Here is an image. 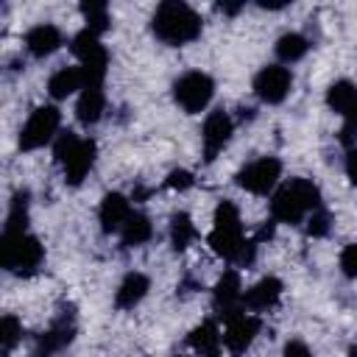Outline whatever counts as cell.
Returning a JSON list of instances; mask_svg holds the SVG:
<instances>
[{
    "label": "cell",
    "mask_w": 357,
    "mask_h": 357,
    "mask_svg": "<svg viewBox=\"0 0 357 357\" xmlns=\"http://www.w3.org/2000/svg\"><path fill=\"white\" fill-rule=\"evenodd\" d=\"M209 248L223 257L226 262H240V265H251L254 254H257V240H245L243 234V218L240 209L231 201H220L215 209V220H212V231L206 237Z\"/></svg>",
    "instance_id": "cell-1"
},
{
    "label": "cell",
    "mask_w": 357,
    "mask_h": 357,
    "mask_svg": "<svg viewBox=\"0 0 357 357\" xmlns=\"http://www.w3.org/2000/svg\"><path fill=\"white\" fill-rule=\"evenodd\" d=\"M201 17L192 6L181 3V0H167L162 6H156L153 17H151V31L159 42L170 45V47H181L190 45L201 36Z\"/></svg>",
    "instance_id": "cell-2"
},
{
    "label": "cell",
    "mask_w": 357,
    "mask_h": 357,
    "mask_svg": "<svg viewBox=\"0 0 357 357\" xmlns=\"http://www.w3.org/2000/svg\"><path fill=\"white\" fill-rule=\"evenodd\" d=\"M315 209H321V190L310 178H290L273 190L271 218L276 223H301Z\"/></svg>",
    "instance_id": "cell-3"
},
{
    "label": "cell",
    "mask_w": 357,
    "mask_h": 357,
    "mask_svg": "<svg viewBox=\"0 0 357 357\" xmlns=\"http://www.w3.org/2000/svg\"><path fill=\"white\" fill-rule=\"evenodd\" d=\"M53 156L61 167L64 184L78 187V184H84V178L95 167L98 145L89 137H78L75 131H61L53 142Z\"/></svg>",
    "instance_id": "cell-4"
},
{
    "label": "cell",
    "mask_w": 357,
    "mask_h": 357,
    "mask_svg": "<svg viewBox=\"0 0 357 357\" xmlns=\"http://www.w3.org/2000/svg\"><path fill=\"white\" fill-rule=\"evenodd\" d=\"M0 262L14 276H31L42 268L45 248L28 231H3V237H0Z\"/></svg>",
    "instance_id": "cell-5"
},
{
    "label": "cell",
    "mask_w": 357,
    "mask_h": 357,
    "mask_svg": "<svg viewBox=\"0 0 357 357\" xmlns=\"http://www.w3.org/2000/svg\"><path fill=\"white\" fill-rule=\"evenodd\" d=\"M59 123H61V112L53 103L36 106L28 114V120L22 123V128H20V139H17L20 151H39V148L56 142Z\"/></svg>",
    "instance_id": "cell-6"
},
{
    "label": "cell",
    "mask_w": 357,
    "mask_h": 357,
    "mask_svg": "<svg viewBox=\"0 0 357 357\" xmlns=\"http://www.w3.org/2000/svg\"><path fill=\"white\" fill-rule=\"evenodd\" d=\"M215 98V81L212 75L201 73V70H190L181 78H176L173 84V100L187 112V114H198L204 112Z\"/></svg>",
    "instance_id": "cell-7"
},
{
    "label": "cell",
    "mask_w": 357,
    "mask_h": 357,
    "mask_svg": "<svg viewBox=\"0 0 357 357\" xmlns=\"http://www.w3.org/2000/svg\"><path fill=\"white\" fill-rule=\"evenodd\" d=\"M282 178V162L276 156H259V159H251L248 165H243L234 176L237 187H243L245 192L251 195H268L276 190Z\"/></svg>",
    "instance_id": "cell-8"
},
{
    "label": "cell",
    "mask_w": 357,
    "mask_h": 357,
    "mask_svg": "<svg viewBox=\"0 0 357 357\" xmlns=\"http://www.w3.org/2000/svg\"><path fill=\"white\" fill-rule=\"evenodd\" d=\"M293 89V73L284 64H268L254 75V95L262 103H282Z\"/></svg>",
    "instance_id": "cell-9"
},
{
    "label": "cell",
    "mask_w": 357,
    "mask_h": 357,
    "mask_svg": "<svg viewBox=\"0 0 357 357\" xmlns=\"http://www.w3.org/2000/svg\"><path fill=\"white\" fill-rule=\"evenodd\" d=\"M231 134H234V120H231V114H229V112H223V109L209 112V114H206V120H204V128H201L204 159H206V162H215V159H218V153L229 145Z\"/></svg>",
    "instance_id": "cell-10"
},
{
    "label": "cell",
    "mask_w": 357,
    "mask_h": 357,
    "mask_svg": "<svg viewBox=\"0 0 357 357\" xmlns=\"http://www.w3.org/2000/svg\"><path fill=\"white\" fill-rule=\"evenodd\" d=\"M262 329V321L254 315V312H237L231 318H226V329H223V346L231 351V354H243L259 335Z\"/></svg>",
    "instance_id": "cell-11"
},
{
    "label": "cell",
    "mask_w": 357,
    "mask_h": 357,
    "mask_svg": "<svg viewBox=\"0 0 357 357\" xmlns=\"http://www.w3.org/2000/svg\"><path fill=\"white\" fill-rule=\"evenodd\" d=\"M243 282H240V273L237 271H223V276L218 279L215 284V307L220 310L223 318H231L237 312H243Z\"/></svg>",
    "instance_id": "cell-12"
},
{
    "label": "cell",
    "mask_w": 357,
    "mask_h": 357,
    "mask_svg": "<svg viewBox=\"0 0 357 357\" xmlns=\"http://www.w3.org/2000/svg\"><path fill=\"white\" fill-rule=\"evenodd\" d=\"M61 45H64V33H61V28L53 25V22H36V25L28 28V33H25V50H28L33 59H47V56H53Z\"/></svg>",
    "instance_id": "cell-13"
},
{
    "label": "cell",
    "mask_w": 357,
    "mask_h": 357,
    "mask_svg": "<svg viewBox=\"0 0 357 357\" xmlns=\"http://www.w3.org/2000/svg\"><path fill=\"white\" fill-rule=\"evenodd\" d=\"M131 201L120 192H106L103 201H100V209H98V220H100V229L106 234H120L123 223L128 220L131 215Z\"/></svg>",
    "instance_id": "cell-14"
},
{
    "label": "cell",
    "mask_w": 357,
    "mask_h": 357,
    "mask_svg": "<svg viewBox=\"0 0 357 357\" xmlns=\"http://www.w3.org/2000/svg\"><path fill=\"white\" fill-rule=\"evenodd\" d=\"M282 282L276 276H262L257 284H251L245 293H243V310H251V312H262V310H271L279 304L282 298Z\"/></svg>",
    "instance_id": "cell-15"
},
{
    "label": "cell",
    "mask_w": 357,
    "mask_h": 357,
    "mask_svg": "<svg viewBox=\"0 0 357 357\" xmlns=\"http://www.w3.org/2000/svg\"><path fill=\"white\" fill-rule=\"evenodd\" d=\"M148 290H151V279L139 271H131L123 276V282L114 290V307L117 310H134L148 296Z\"/></svg>",
    "instance_id": "cell-16"
},
{
    "label": "cell",
    "mask_w": 357,
    "mask_h": 357,
    "mask_svg": "<svg viewBox=\"0 0 357 357\" xmlns=\"http://www.w3.org/2000/svg\"><path fill=\"white\" fill-rule=\"evenodd\" d=\"M106 112V92L103 86H84L75 100V117L81 126H95Z\"/></svg>",
    "instance_id": "cell-17"
},
{
    "label": "cell",
    "mask_w": 357,
    "mask_h": 357,
    "mask_svg": "<svg viewBox=\"0 0 357 357\" xmlns=\"http://www.w3.org/2000/svg\"><path fill=\"white\" fill-rule=\"evenodd\" d=\"M75 335V324L70 315H61L59 321H53V326L47 332H42L39 343H36V357H50L59 349H64Z\"/></svg>",
    "instance_id": "cell-18"
},
{
    "label": "cell",
    "mask_w": 357,
    "mask_h": 357,
    "mask_svg": "<svg viewBox=\"0 0 357 357\" xmlns=\"http://www.w3.org/2000/svg\"><path fill=\"white\" fill-rule=\"evenodd\" d=\"M84 86H86V81H84V73H81L78 64H75V67H59V70L47 78V92H50L53 100H64V98L81 92Z\"/></svg>",
    "instance_id": "cell-19"
},
{
    "label": "cell",
    "mask_w": 357,
    "mask_h": 357,
    "mask_svg": "<svg viewBox=\"0 0 357 357\" xmlns=\"http://www.w3.org/2000/svg\"><path fill=\"white\" fill-rule=\"evenodd\" d=\"M187 343H190V349H192L195 354H201V357H218V351H220V346H223V332L218 329L215 321H204V324H198V326L190 332Z\"/></svg>",
    "instance_id": "cell-20"
},
{
    "label": "cell",
    "mask_w": 357,
    "mask_h": 357,
    "mask_svg": "<svg viewBox=\"0 0 357 357\" xmlns=\"http://www.w3.org/2000/svg\"><path fill=\"white\" fill-rule=\"evenodd\" d=\"M326 106H329L335 114L349 117V114H351V109L357 106V89H354V84H351V81H346V78L335 81V84L326 89Z\"/></svg>",
    "instance_id": "cell-21"
},
{
    "label": "cell",
    "mask_w": 357,
    "mask_h": 357,
    "mask_svg": "<svg viewBox=\"0 0 357 357\" xmlns=\"http://www.w3.org/2000/svg\"><path fill=\"white\" fill-rule=\"evenodd\" d=\"M307 50H310V39H307L304 33L290 31V33H282V36L276 39V56H279L282 64H296V61H301V59L307 56Z\"/></svg>",
    "instance_id": "cell-22"
},
{
    "label": "cell",
    "mask_w": 357,
    "mask_h": 357,
    "mask_svg": "<svg viewBox=\"0 0 357 357\" xmlns=\"http://www.w3.org/2000/svg\"><path fill=\"white\" fill-rule=\"evenodd\" d=\"M151 234H153V226H151V220H148L142 212H131L128 220H126L123 229H120L123 245H142V243L151 240Z\"/></svg>",
    "instance_id": "cell-23"
},
{
    "label": "cell",
    "mask_w": 357,
    "mask_h": 357,
    "mask_svg": "<svg viewBox=\"0 0 357 357\" xmlns=\"http://www.w3.org/2000/svg\"><path fill=\"white\" fill-rule=\"evenodd\" d=\"M195 237H198V229H195L192 218L187 212H176L170 218V245L176 251H184V248H190V243Z\"/></svg>",
    "instance_id": "cell-24"
},
{
    "label": "cell",
    "mask_w": 357,
    "mask_h": 357,
    "mask_svg": "<svg viewBox=\"0 0 357 357\" xmlns=\"http://www.w3.org/2000/svg\"><path fill=\"white\" fill-rule=\"evenodd\" d=\"M81 14H84V28L103 36L109 28H112V14H109V6L106 3H98V0H89V3H81Z\"/></svg>",
    "instance_id": "cell-25"
},
{
    "label": "cell",
    "mask_w": 357,
    "mask_h": 357,
    "mask_svg": "<svg viewBox=\"0 0 357 357\" xmlns=\"http://www.w3.org/2000/svg\"><path fill=\"white\" fill-rule=\"evenodd\" d=\"M28 209H31L28 192H25V190L14 192V198H11V204H8V215H6L3 231H25V229H28Z\"/></svg>",
    "instance_id": "cell-26"
},
{
    "label": "cell",
    "mask_w": 357,
    "mask_h": 357,
    "mask_svg": "<svg viewBox=\"0 0 357 357\" xmlns=\"http://www.w3.org/2000/svg\"><path fill=\"white\" fill-rule=\"evenodd\" d=\"M20 340H22V324L14 315H3V321H0V343H3V351H11Z\"/></svg>",
    "instance_id": "cell-27"
},
{
    "label": "cell",
    "mask_w": 357,
    "mask_h": 357,
    "mask_svg": "<svg viewBox=\"0 0 357 357\" xmlns=\"http://www.w3.org/2000/svg\"><path fill=\"white\" fill-rule=\"evenodd\" d=\"M329 212L321 206V209H315L310 218H307V234L310 237H324L326 231H329Z\"/></svg>",
    "instance_id": "cell-28"
},
{
    "label": "cell",
    "mask_w": 357,
    "mask_h": 357,
    "mask_svg": "<svg viewBox=\"0 0 357 357\" xmlns=\"http://www.w3.org/2000/svg\"><path fill=\"white\" fill-rule=\"evenodd\" d=\"M337 262H340V273H343L346 279H357V243L343 245Z\"/></svg>",
    "instance_id": "cell-29"
},
{
    "label": "cell",
    "mask_w": 357,
    "mask_h": 357,
    "mask_svg": "<svg viewBox=\"0 0 357 357\" xmlns=\"http://www.w3.org/2000/svg\"><path fill=\"white\" fill-rule=\"evenodd\" d=\"M192 173L190 170H184V167H176V170H170L167 173V178H165V184L170 187V190H187V187H192Z\"/></svg>",
    "instance_id": "cell-30"
},
{
    "label": "cell",
    "mask_w": 357,
    "mask_h": 357,
    "mask_svg": "<svg viewBox=\"0 0 357 357\" xmlns=\"http://www.w3.org/2000/svg\"><path fill=\"white\" fill-rule=\"evenodd\" d=\"M284 357H315V354L304 340H287L284 343Z\"/></svg>",
    "instance_id": "cell-31"
},
{
    "label": "cell",
    "mask_w": 357,
    "mask_h": 357,
    "mask_svg": "<svg viewBox=\"0 0 357 357\" xmlns=\"http://www.w3.org/2000/svg\"><path fill=\"white\" fill-rule=\"evenodd\" d=\"M343 120H346V123H343V131H340V134H343V142H351V139L357 137V106H354L351 114L343 117Z\"/></svg>",
    "instance_id": "cell-32"
},
{
    "label": "cell",
    "mask_w": 357,
    "mask_h": 357,
    "mask_svg": "<svg viewBox=\"0 0 357 357\" xmlns=\"http://www.w3.org/2000/svg\"><path fill=\"white\" fill-rule=\"evenodd\" d=\"M346 178L357 187V148H351V151L346 153Z\"/></svg>",
    "instance_id": "cell-33"
},
{
    "label": "cell",
    "mask_w": 357,
    "mask_h": 357,
    "mask_svg": "<svg viewBox=\"0 0 357 357\" xmlns=\"http://www.w3.org/2000/svg\"><path fill=\"white\" fill-rule=\"evenodd\" d=\"M349 357H357V343L351 346V351H349Z\"/></svg>",
    "instance_id": "cell-34"
},
{
    "label": "cell",
    "mask_w": 357,
    "mask_h": 357,
    "mask_svg": "<svg viewBox=\"0 0 357 357\" xmlns=\"http://www.w3.org/2000/svg\"><path fill=\"white\" fill-rule=\"evenodd\" d=\"M176 357H181V354H176Z\"/></svg>",
    "instance_id": "cell-35"
}]
</instances>
